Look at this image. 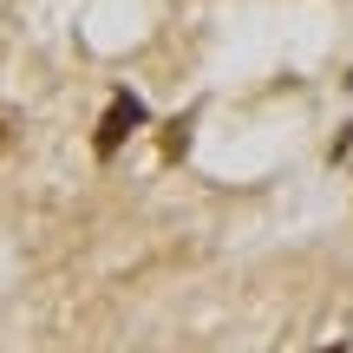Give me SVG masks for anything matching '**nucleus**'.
<instances>
[{
	"instance_id": "obj_2",
	"label": "nucleus",
	"mask_w": 353,
	"mask_h": 353,
	"mask_svg": "<svg viewBox=\"0 0 353 353\" xmlns=\"http://www.w3.org/2000/svg\"><path fill=\"white\" fill-rule=\"evenodd\" d=\"M13 138H20V112H7V105H0V157H7Z\"/></svg>"
},
{
	"instance_id": "obj_1",
	"label": "nucleus",
	"mask_w": 353,
	"mask_h": 353,
	"mask_svg": "<svg viewBox=\"0 0 353 353\" xmlns=\"http://www.w3.org/2000/svg\"><path fill=\"white\" fill-rule=\"evenodd\" d=\"M138 125H144V105L131 99V92H118V99L105 105V118H99V138H92V151H99V157H118V144H125Z\"/></svg>"
},
{
	"instance_id": "obj_3",
	"label": "nucleus",
	"mask_w": 353,
	"mask_h": 353,
	"mask_svg": "<svg viewBox=\"0 0 353 353\" xmlns=\"http://www.w3.org/2000/svg\"><path fill=\"white\" fill-rule=\"evenodd\" d=\"M321 353H341V347H321Z\"/></svg>"
}]
</instances>
